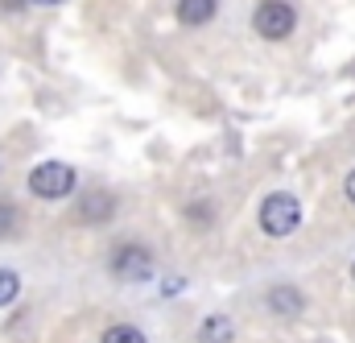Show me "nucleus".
Here are the masks:
<instances>
[{"label": "nucleus", "instance_id": "obj_12", "mask_svg": "<svg viewBox=\"0 0 355 343\" xmlns=\"http://www.w3.org/2000/svg\"><path fill=\"white\" fill-rule=\"evenodd\" d=\"M186 211H190V219H215V207H207V203H190Z\"/></svg>", "mask_w": 355, "mask_h": 343}, {"label": "nucleus", "instance_id": "obj_9", "mask_svg": "<svg viewBox=\"0 0 355 343\" xmlns=\"http://www.w3.org/2000/svg\"><path fill=\"white\" fill-rule=\"evenodd\" d=\"M99 343H149L145 340V331L141 327H132V323H116V327H107Z\"/></svg>", "mask_w": 355, "mask_h": 343}, {"label": "nucleus", "instance_id": "obj_11", "mask_svg": "<svg viewBox=\"0 0 355 343\" xmlns=\"http://www.w3.org/2000/svg\"><path fill=\"white\" fill-rule=\"evenodd\" d=\"M17 224H21V211H17L12 203L0 199V240H8V236L17 232Z\"/></svg>", "mask_w": 355, "mask_h": 343}, {"label": "nucleus", "instance_id": "obj_15", "mask_svg": "<svg viewBox=\"0 0 355 343\" xmlns=\"http://www.w3.org/2000/svg\"><path fill=\"white\" fill-rule=\"evenodd\" d=\"M29 4H37V8H54V4H62V0H29Z\"/></svg>", "mask_w": 355, "mask_h": 343}, {"label": "nucleus", "instance_id": "obj_1", "mask_svg": "<svg viewBox=\"0 0 355 343\" xmlns=\"http://www.w3.org/2000/svg\"><path fill=\"white\" fill-rule=\"evenodd\" d=\"M297 224H302V203H297V194H289V190H272L265 203H261V232L265 236H293L297 232Z\"/></svg>", "mask_w": 355, "mask_h": 343}, {"label": "nucleus", "instance_id": "obj_13", "mask_svg": "<svg viewBox=\"0 0 355 343\" xmlns=\"http://www.w3.org/2000/svg\"><path fill=\"white\" fill-rule=\"evenodd\" d=\"M29 8V0H0V12H21Z\"/></svg>", "mask_w": 355, "mask_h": 343}, {"label": "nucleus", "instance_id": "obj_2", "mask_svg": "<svg viewBox=\"0 0 355 343\" xmlns=\"http://www.w3.org/2000/svg\"><path fill=\"white\" fill-rule=\"evenodd\" d=\"M252 29L265 42H285L297 29V8L289 0H261L257 12H252Z\"/></svg>", "mask_w": 355, "mask_h": 343}, {"label": "nucleus", "instance_id": "obj_7", "mask_svg": "<svg viewBox=\"0 0 355 343\" xmlns=\"http://www.w3.org/2000/svg\"><path fill=\"white\" fill-rule=\"evenodd\" d=\"M219 12V0H178V21L182 25H207Z\"/></svg>", "mask_w": 355, "mask_h": 343}, {"label": "nucleus", "instance_id": "obj_6", "mask_svg": "<svg viewBox=\"0 0 355 343\" xmlns=\"http://www.w3.org/2000/svg\"><path fill=\"white\" fill-rule=\"evenodd\" d=\"M302 306H306V298H302L297 285H277V290H268V310H272V315H281V319H297Z\"/></svg>", "mask_w": 355, "mask_h": 343}, {"label": "nucleus", "instance_id": "obj_3", "mask_svg": "<svg viewBox=\"0 0 355 343\" xmlns=\"http://www.w3.org/2000/svg\"><path fill=\"white\" fill-rule=\"evenodd\" d=\"M29 190L37 199H67L75 190V166L67 162H42L29 170Z\"/></svg>", "mask_w": 355, "mask_h": 343}, {"label": "nucleus", "instance_id": "obj_4", "mask_svg": "<svg viewBox=\"0 0 355 343\" xmlns=\"http://www.w3.org/2000/svg\"><path fill=\"white\" fill-rule=\"evenodd\" d=\"M107 269H112V277H120V281H145L149 273H153V253L145 249V244H120V249H112V257H107Z\"/></svg>", "mask_w": 355, "mask_h": 343}, {"label": "nucleus", "instance_id": "obj_14", "mask_svg": "<svg viewBox=\"0 0 355 343\" xmlns=\"http://www.w3.org/2000/svg\"><path fill=\"white\" fill-rule=\"evenodd\" d=\"M343 194H347V203H355V170L347 174V182H343Z\"/></svg>", "mask_w": 355, "mask_h": 343}, {"label": "nucleus", "instance_id": "obj_10", "mask_svg": "<svg viewBox=\"0 0 355 343\" xmlns=\"http://www.w3.org/2000/svg\"><path fill=\"white\" fill-rule=\"evenodd\" d=\"M17 294H21V277L12 269H0V306H12Z\"/></svg>", "mask_w": 355, "mask_h": 343}, {"label": "nucleus", "instance_id": "obj_16", "mask_svg": "<svg viewBox=\"0 0 355 343\" xmlns=\"http://www.w3.org/2000/svg\"><path fill=\"white\" fill-rule=\"evenodd\" d=\"M352 277H355V265H352Z\"/></svg>", "mask_w": 355, "mask_h": 343}, {"label": "nucleus", "instance_id": "obj_8", "mask_svg": "<svg viewBox=\"0 0 355 343\" xmlns=\"http://www.w3.org/2000/svg\"><path fill=\"white\" fill-rule=\"evenodd\" d=\"M232 340H236V327H232L227 315H211V319H202V327H198V343H232Z\"/></svg>", "mask_w": 355, "mask_h": 343}, {"label": "nucleus", "instance_id": "obj_5", "mask_svg": "<svg viewBox=\"0 0 355 343\" xmlns=\"http://www.w3.org/2000/svg\"><path fill=\"white\" fill-rule=\"evenodd\" d=\"M112 215H116V194L112 190H87L83 199H79V211H75V219L79 224H112Z\"/></svg>", "mask_w": 355, "mask_h": 343}]
</instances>
